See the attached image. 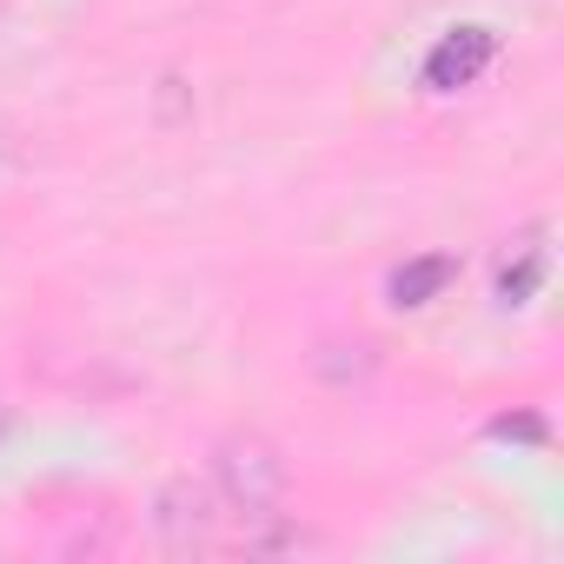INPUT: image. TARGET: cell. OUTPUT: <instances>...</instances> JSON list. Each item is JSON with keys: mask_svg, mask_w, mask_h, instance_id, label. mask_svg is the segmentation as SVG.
<instances>
[{"mask_svg": "<svg viewBox=\"0 0 564 564\" xmlns=\"http://www.w3.org/2000/svg\"><path fill=\"white\" fill-rule=\"evenodd\" d=\"M213 491L239 518L279 511V498H286V458H279V445L265 432H226L213 452Z\"/></svg>", "mask_w": 564, "mask_h": 564, "instance_id": "1", "label": "cell"}, {"mask_svg": "<svg viewBox=\"0 0 564 564\" xmlns=\"http://www.w3.org/2000/svg\"><path fill=\"white\" fill-rule=\"evenodd\" d=\"M153 524H160V544L173 557L186 551H213L219 544V491L213 485H193V478H173L153 505Z\"/></svg>", "mask_w": 564, "mask_h": 564, "instance_id": "2", "label": "cell"}, {"mask_svg": "<svg viewBox=\"0 0 564 564\" xmlns=\"http://www.w3.org/2000/svg\"><path fill=\"white\" fill-rule=\"evenodd\" d=\"M0 438H8V405H0Z\"/></svg>", "mask_w": 564, "mask_h": 564, "instance_id": "7", "label": "cell"}, {"mask_svg": "<svg viewBox=\"0 0 564 564\" xmlns=\"http://www.w3.org/2000/svg\"><path fill=\"white\" fill-rule=\"evenodd\" d=\"M458 279V259L452 252H419V259H405L392 279H386V300L399 306V313H419V306H432L445 286Z\"/></svg>", "mask_w": 564, "mask_h": 564, "instance_id": "4", "label": "cell"}, {"mask_svg": "<svg viewBox=\"0 0 564 564\" xmlns=\"http://www.w3.org/2000/svg\"><path fill=\"white\" fill-rule=\"evenodd\" d=\"M485 432H491V438H524V445H544V419H538V412H505V419H491Z\"/></svg>", "mask_w": 564, "mask_h": 564, "instance_id": "6", "label": "cell"}, {"mask_svg": "<svg viewBox=\"0 0 564 564\" xmlns=\"http://www.w3.org/2000/svg\"><path fill=\"white\" fill-rule=\"evenodd\" d=\"M498 61V34L491 28H452L438 47H432V61H425V87L432 94H458V87H471L485 67Z\"/></svg>", "mask_w": 564, "mask_h": 564, "instance_id": "3", "label": "cell"}, {"mask_svg": "<svg viewBox=\"0 0 564 564\" xmlns=\"http://www.w3.org/2000/svg\"><path fill=\"white\" fill-rule=\"evenodd\" d=\"M538 286H544V232L531 226V232L498 259V286H491V293H498V306H531Z\"/></svg>", "mask_w": 564, "mask_h": 564, "instance_id": "5", "label": "cell"}]
</instances>
